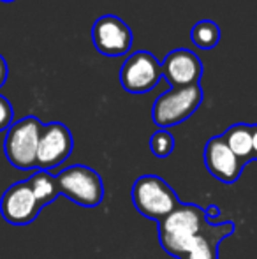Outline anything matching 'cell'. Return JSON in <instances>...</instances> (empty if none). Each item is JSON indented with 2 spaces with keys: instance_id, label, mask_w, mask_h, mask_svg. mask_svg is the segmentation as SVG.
<instances>
[{
  "instance_id": "1",
  "label": "cell",
  "mask_w": 257,
  "mask_h": 259,
  "mask_svg": "<svg viewBox=\"0 0 257 259\" xmlns=\"http://www.w3.org/2000/svg\"><path fill=\"white\" fill-rule=\"evenodd\" d=\"M206 213L195 205L178 206L164 217L159 224V242L161 247L171 256L182 259L192 249L195 236L206 226Z\"/></svg>"
},
{
  "instance_id": "2",
  "label": "cell",
  "mask_w": 257,
  "mask_h": 259,
  "mask_svg": "<svg viewBox=\"0 0 257 259\" xmlns=\"http://www.w3.org/2000/svg\"><path fill=\"white\" fill-rule=\"evenodd\" d=\"M130 196H132L136 210L143 217L157 222L168 217L178 206H182V201L176 196V192L168 185V182L155 175H144V177L137 178L132 185Z\"/></svg>"
},
{
  "instance_id": "3",
  "label": "cell",
  "mask_w": 257,
  "mask_h": 259,
  "mask_svg": "<svg viewBox=\"0 0 257 259\" xmlns=\"http://www.w3.org/2000/svg\"><path fill=\"white\" fill-rule=\"evenodd\" d=\"M44 123L37 116H25L7 129L4 140V154L16 169H35L37 147Z\"/></svg>"
},
{
  "instance_id": "4",
  "label": "cell",
  "mask_w": 257,
  "mask_h": 259,
  "mask_svg": "<svg viewBox=\"0 0 257 259\" xmlns=\"http://www.w3.org/2000/svg\"><path fill=\"white\" fill-rule=\"evenodd\" d=\"M201 85L182 87V89H169L159 96L151 108V120L159 129L178 125L192 116L202 103Z\"/></svg>"
},
{
  "instance_id": "5",
  "label": "cell",
  "mask_w": 257,
  "mask_h": 259,
  "mask_svg": "<svg viewBox=\"0 0 257 259\" xmlns=\"http://www.w3.org/2000/svg\"><path fill=\"white\" fill-rule=\"evenodd\" d=\"M59 194L85 208L99 206L104 199V185L95 169L83 164L65 167L55 177Z\"/></svg>"
},
{
  "instance_id": "6",
  "label": "cell",
  "mask_w": 257,
  "mask_h": 259,
  "mask_svg": "<svg viewBox=\"0 0 257 259\" xmlns=\"http://www.w3.org/2000/svg\"><path fill=\"white\" fill-rule=\"evenodd\" d=\"M161 78V62L143 50L129 55L120 69V83L129 94L150 92L159 85Z\"/></svg>"
},
{
  "instance_id": "7",
  "label": "cell",
  "mask_w": 257,
  "mask_h": 259,
  "mask_svg": "<svg viewBox=\"0 0 257 259\" xmlns=\"http://www.w3.org/2000/svg\"><path fill=\"white\" fill-rule=\"evenodd\" d=\"M74 147V140L67 125L60 122H52L42 125L41 138L37 147V159H35V169L49 171L60 166L69 159Z\"/></svg>"
},
{
  "instance_id": "8",
  "label": "cell",
  "mask_w": 257,
  "mask_h": 259,
  "mask_svg": "<svg viewBox=\"0 0 257 259\" xmlns=\"http://www.w3.org/2000/svg\"><path fill=\"white\" fill-rule=\"evenodd\" d=\"M92 41L97 52L104 57H122L129 53L134 34L122 18L115 14H104L93 23Z\"/></svg>"
},
{
  "instance_id": "9",
  "label": "cell",
  "mask_w": 257,
  "mask_h": 259,
  "mask_svg": "<svg viewBox=\"0 0 257 259\" xmlns=\"http://www.w3.org/2000/svg\"><path fill=\"white\" fill-rule=\"evenodd\" d=\"M42 206L37 203L28 180L13 184L0 199V213L4 221L14 226H27L37 219Z\"/></svg>"
},
{
  "instance_id": "10",
  "label": "cell",
  "mask_w": 257,
  "mask_h": 259,
  "mask_svg": "<svg viewBox=\"0 0 257 259\" xmlns=\"http://www.w3.org/2000/svg\"><path fill=\"white\" fill-rule=\"evenodd\" d=\"M161 72L171 89L199 85V79L202 76V62L192 50H173L162 60Z\"/></svg>"
},
{
  "instance_id": "11",
  "label": "cell",
  "mask_w": 257,
  "mask_h": 259,
  "mask_svg": "<svg viewBox=\"0 0 257 259\" xmlns=\"http://www.w3.org/2000/svg\"><path fill=\"white\" fill-rule=\"evenodd\" d=\"M204 164L210 175L224 184H234L245 167V164L231 152L222 136L208 140L204 147Z\"/></svg>"
},
{
  "instance_id": "12",
  "label": "cell",
  "mask_w": 257,
  "mask_h": 259,
  "mask_svg": "<svg viewBox=\"0 0 257 259\" xmlns=\"http://www.w3.org/2000/svg\"><path fill=\"white\" fill-rule=\"evenodd\" d=\"M234 233L233 222H222V224H210L202 228V231L195 236L192 249L182 259H219V243L226 236Z\"/></svg>"
},
{
  "instance_id": "13",
  "label": "cell",
  "mask_w": 257,
  "mask_h": 259,
  "mask_svg": "<svg viewBox=\"0 0 257 259\" xmlns=\"http://www.w3.org/2000/svg\"><path fill=\"white\" fill-rule=\"evenodd\" d=\"M226 145L243 164L254 160L252 157V127L248 123H234L222 134Z\"/></svg>"
},
{
  "instance_id": "14",
  "label": "cell",
  "mask_w": 257,
  "mask_h": 259,
  "mask_svg": "<svg viewBox=\"0 0 257 259\" xmlns=\"http://www.w3.org/2000/svg\"><path fill=\"white\" fill-rule=\"evenodd\" d=\"M28 185H30L32 192H34L37 203L44 208L46 205L53 203L59 198V187H57L55 177L49 175L48 171L37 169L30 178H28Z\"/></svg>"
},
{
  "instance_id": "15",
  "label": "cell",
  "mask_w": 257,
  "mask_h": 259,
  "mask_svg": "<svg viewBox=\"0 0 257 259\" xmlns=\"http://www.w3.org/2000/svg\"><path fill=\"white\" fill-rule=\"evenodd\" d=\"M190 39L199 50H212L220 42V28L215 21L201 20L190 30Z\"/></svg>"
},
{
  "instance_id": "16",
  "label": "cell",
  "mask_w": 257,
  "mask_h": 259,
  "mask_svg": "<svg viewBox=\"0 0 257 259\" xmlns=\"http://www.w3.org/2000/svg\"><path fill=\"white\" fill-rule=\"evenodd\" d=\"M150 150L159 159L169 157L171 152L175 150V138H173V134L168 129H159L157 133H153V136L150 138Z\"/></svg>"
},
{
  "instance_id": "17",
  "label": "cell",
  "mask_w": 257,
  "mask_h": 259,
  "mask_svg": "<svg viewBox=\"0 0 257 259\" xmlns=\"http://www.w3.org/2000/svg\"><path fill=\"white\" fill-rule=\"evenodd\" d=\"M13 118H14V109L11 106L9 101L4 96H0V133L7 131L13 125Z\"/></svg>"
},
{
  "instance_id": "18",
  "label": "cell",
  "mask_w": 257,
  "mask_h": 259,
  "mask_svg": "<svg viewBox=\"0 0 257 259\" xmlns=\"http://www.w3.org/2000/svg\"><path fill=\"white\" fill-rule=\"evenodd\" d=\"M7 74H9V67H7L6 58L0 55V89H2L4 83L7 81Z\"/></svg>"
},
{
  "instance_id": "19",
  "label": "cell",
  "mask_w": 257,
  "mask_h": 259,
  "mask_svg": "<svg viewBox=\"0 0 257 259\" xmlns=\"http://www.w3.org/2000/svg\"><path fill=\"white\" fill-rule=\"evenodd\" d=\"M250 127H252V157H254V160H257V123Z\"/></svg>"
},
{
  "instance_id": "20",
  "label": "cell",
  "mask_w": 257,
  "mask_h": 259,
  "mask_svg": "<svg viewBox=\"0 0 257 259\" xmlns=\"http://www.w3.org/2000/svg\"><path fill=\"white\" fill-rule=\"evenodd\" d=\"M0 2H14V0H0Z\"/></svg>"
}]
</instances>
